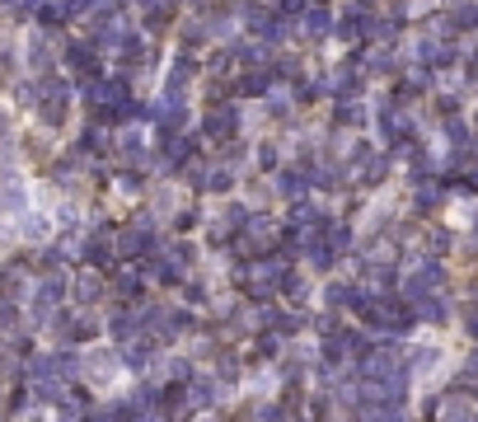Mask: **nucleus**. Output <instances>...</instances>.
Masks as SVG:
<instances>
[{"instance_id":"obj_1","label":"nucleus","mask_w":478,"mask_h":422,"mask_svg":"<svg viewBox=\"0 0 478 422\" xmlns=\"http://www.w3.org/2000/svg\"><path fill=\"white\" fill-rule=\"evenodd\" d=\"M207 136H212L216 145H225V141H234V136H244V123H239V108H234L230 99H221V103H212V113H207Z\"/></svg>"},{"instance_id":"obj_2","label":"nucleus","mask_w":478,"mask_h":422,"mask_svg":"<svg viewBox=\"0 0 478 422\" xmlns=\"http://www.w3.org/2000/svg\"><path fill=\"white\" fill-rule=\"evenodd\" d=\"M123 366H127V361H123L118 352H113V347H94V352L85 356V376L94 380L99 389H103V385H113V380L123 376Z\"/></svg>"},{"instance_id":"obj_3","label":"nucleus","mask_w":478,"mask_h":422,"mask_svg":"<svg viewBox=\"0 0 478 422\" xmlns=\"http://www.w3.org/2000/svg\"><path fill=\"white\" fill-rule=\"evenodd\" d=\"M192 76H197V56H192V47H183V52L169 61V76H165V89L169 94H183V89L192 85Z\"/></svg>"},{"instance_id":"obj_4","label":"nucleus","mask_w":478,"mask_h":422,"mask_svg":"<svg viewBox=\"0 0 478 422\" xmlns=\"http://www.w3.org/2000/svg\"><path fill=\"white\" fill-rule=\"evenodd\" d=\"M301 34H305V38H314V43H319V38H328V34H333V14L323 10V5L305 10V14H301Z\"/></svg>"},{"instance_id":"obj_5","label":"nucleus","mask_w":478,"mask_h":422,"mask_svg":"<svg viewBox=\"0 0 478 422\" xmlns=\"http://www.w3.org/2000/svg\"><path fill=\"white\" fill-rule=\"evenodd\" d=\"M436 413H441V418H474L478 399H474V394H445V403Z\"/></svg>"},{"instance_id":"obj_6","label":"nucleus","mask_w":478,"mask_h":422,"mask_svg":"<svg viewBox=\"0 0 478 422\" xmlns=\"http://www.w3.org/2000/svg\"><path fill=\"white\" fill-rule=\"evenodd\" d=\"M221 394H225V389H221V380H216V376H192V399H197L202 408H212Z\"/></svg>"},{"instance_id":"obj_7","label":"nucleus","mask_w":478,"mask_h":422,"mask_svg":"<svg viewBox=\"0 0 478 422\" xmlns=\"http://www.w3.org/2000/svg\"><path fill=\"white\" fill-rule=\"evenodd\" d=\"M272 188H277V197H301L305 192V178H301V169H277V183H272Z\"/></svg>"},{"instance_id":"obj_8","label":"nucleus","mask_w":478,"mask_h":422,"mask_svg":"<svg viewBox=\"0 0 478 422\" xmlns=\"http://www.w3.org/2000/svg\"><path fill=\"white\" fill-rule=\"evenodd\" d=\"M277 287H281V296H286V300H296V305H301V300L310 296V282H305L301 272H281V277H277Z\"/></svg>"},{"instance_id":"obj_9","label":"nucleus","mask_w":478,"mask_h":422,"mask_svg":"<svg viewBox=\"0 0 478 422\" xmlns=\"http://www.w3.org/2000/svg\"><path fill=\"white\" fill-rule=\"evenodd\" d=\"M323 305H352V287L347 282H328L323 287Z\"/></svg>"},{"instance_id":"obj_10","label":"nucleus","mask_w":478,"mask_h":422,"mask_svg":"<svg viewBox=\"0 0 478 422\" xmlns=\"http://www.w3.org/2000/svg\"><path fill=\"white\" fill-rule=\"evenodd\" d=\"M123 155H127V160H141V155H145L141 132H123Z\"/></svg>"},{"instance_id":"obj_11","label":"nucleus","mask_w":478,"mask_h":422,"mask_svg":"<svg viewBox=\"0 0 478 422\" xmlns=\"http://www.w3.org/2000/svg\"><path fill=\"white\" fill-rule=\"evenodd\" d=\"M197 225H202L197 211H183V216H174V230H197Z\"/></svg>"},{"instance_id":"obj_12","label":"nucleus","mask_w":478,"mask_h":422,"mask_svg":"<svg viewBox=\"0 0 478 422\" xmlns=\"http://www.w3.org/2000/svg\"><path fill=\"white\" fill-rule=\"evenodd\" d=\"M123 5H132V10H150V5H160V0H123Z\"/></svg>"}]
</instances>
